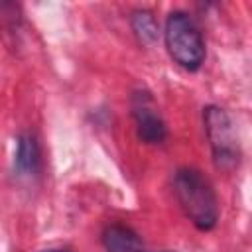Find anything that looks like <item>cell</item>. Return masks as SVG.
I'll return each instance as SVG.
<instances>
[{
    "instance_id": "277c9868",
    "label": "cell",
    "mask_w": 252,
    "mask_h": 252,
    "mask_svg": "<svg viewBox=\"0 0 252 252\" xmlns=\"http://www.w3.org/2000/svg\"><path fill=\"white\" fill-rule=\"evenodd\" d=\"M134 120H136V130L140 140H144L146 144H161L165 140V124L159 116V112L156 110V106L152 104L150 96H142L136 94L134 100Z\"/></svg>"
},
{
    "instance_id": "7a4b0ae2",
    "label": "cell",
    "mask_w": 252,
    "mask_h": 252,
    "mask_svg": "<svg viewBox=\"0 0 252 252\" xmlns=\"http://www.w3.org/2000/svg\"><path fill=\"white\" fill-rule=\"evenodd\" d=\"M165 47L171 59L187 71H197L205 61L203 35L185 12L169 14L165 22Z\"/></svg>"
},
{
    "instance_id": "52a82bcc",
    "label": "cell",
    "mask_w": 252,
    "mask_h": 252,
    "mask_svg": "<svg viewBox=\"0 0 252 252\" xmlns=\"http://www.w3.org/2000/svg\"><path fill=\"white\" fill-rule=\"evenodd\" d=\"M132 30L138 35V39L142 43H146V45H152L158 39V22L146 10L134 12V16H132Z\"/></svg>"
},
{
    "instance_id": "ba28073f",
    "label": "cell",
    "mask_w": 252,
    "mask_h": 252,
    "mask_svg": "<svg viewBox=\"0 0 252 252\" xmlns=\"http://www.w3.org/2000/svg\"><path fill=\"white\" fill-rule=\"evenodd\" d=\"M41 252H69V250H59V248H51V250H41Z\"/></svg>"
},
{
    "instance_id": "9c48e42d",
    "label": "cell",
    "mask_w": 252,
    "mask_h": 252,
    "mask_svg": "<svg viewBox=\"0 0 252 252\" xmlns=\"http://www.w3.org/2000/svg\"><path fill=\"white\" fill-rule=\"evenodd\" d=\"M167 252H169V250H167Z\"/></svg>"
},
{
    "instance_id": "3957f363",
    "label": "cell",
    "mask_w": 252,
    "mask_h": 252,
    "mask_svg": "<svg viewBox=\"0 0 252 252\" xmlns=\"http://www.w3.org/2000/svg\"><path fill=\"white\" fill-rule=\"evenodd\" d=\"M203 118H205V130H207V138H209L217 167L224 171L234 169L238 165L240 148H238V138L228 112L220 106H207L203 112Z\"/></svg>"
},
{
    "instance_id": "5b68a950",
    "label": "cell",
    "mask_w": 252,
    "mask_h": 252,
    "mask_svg": "<svg viewBox=\"0 0 252 252\" xmlns=\"http://www.w3.org/2000/svg\"><path fill=\"white\" fill-rule=\"evenodd\" d=\"M14 169L22 177H32L39 169V148L33 136L22 134L16 144V154H14Z\"/></svg>"
},
{
    "instance_id": "8992f818",
    "label": "cell",
    "mask_w": 252,
    "mask_h": 252,
    "mask_svg": "<svg viewBox=\"0 0 252 252\" xmlns=\"http://www.w3.org/2000/svg\"><path fill=\"white\" fill-rule=\"evenodd\" d=\"M102 242H104V248L108 252H142L138 236L130 228H126L122 224L108 226L104 230Z\"/></svg>"
},
{
    "instance_id": "6da1fadb",
    "label": "cell",
    "mask_w": 252,
    "mask_h": 252,
    "mask_svg": "<svg viewBox=\"0 0 252 252\" xmlns=\"http://www.w3.org/2000/svg\"><path fill=\"white\" fill-rule=\"evenodd\" d=\"M173 187L189 220L199 230H211L219 220V201L209 179L193 167H183L175 173Z\"/></svg>"
}]
</instances>
